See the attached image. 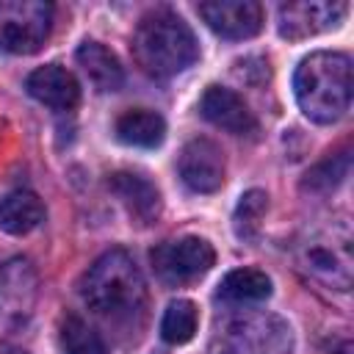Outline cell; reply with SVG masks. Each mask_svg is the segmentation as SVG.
I'll use <instances>...</instances> for the list:
<instances>
[{"mask_svg":"<svg viewBox=\"0 0 354 354\" xmlns=\"http://www.w3.org/2000/svg\"><path fill=\"white\" fill-rule=\"evenodd\" d=\"M77 64L83 66V72L88 75V80L100 88V91H116L124 83V69L119 64V58L100 41H83L77 47Z\"/></svg>","mask_w":354,"mask_h":354,"instance_id":"15","label":"cell"},{"mask_svg":"<svg viewBox=\"0 0 354 354\" xmlns=\"http://www.w3.org/2000/svg\"><path fill=\"white\" fill-rule=\"evenodd\" d=\"M196 324H199V315H196V304L188 301V299H177L166 307L163 313V321H160V337L171 346H180V343H188L196 332Z\"/></svg>","mask_w":354,"mask_h":354,"instance_id":"19","label":"cell"},{"mask_svg":"<svg viewBox=\"0 0 354 354\" xmlns=\"http://www.w3.org/2000/svg\"><path fill=\"white\" fill-rule=\"evenodd\" d=\"M58 343L64 354H108L102 337L77 315H64L58 324Z\"/></svg>","mask_w":354,"mask_h":354,"instance_id":"18","label":"cell"},{"mask_svg":"<svg viewBox=\"0 0 354 354\" xmlns=\"http://www.w3.org/2000/svg\"><path fill=\"white\" fill-rule=\"evenodd\" d=\"M163 136H166V122L160 113L149 108H133L116 119V138L130 147L152 149L163 141Z\"/></svg>","mask_w":354,"mask_h":354,"instance_id":"16","label":"cell"},{"mask_svg":"<svg viewBox=\"0 0 354 354\" xmlns=\"http://www.w3.org/2000/svg\"><path fill=\"white\" fill-rule=\"evenodd\" d=\"M155 274L169 282V285H185L199 279L202 274L210 271V266L216 263V252L205 238L196 235H185V238H174V241H163L152 249L149 254Z\"/></svg>","mask_w":354,"mask_h":354,"instance_id":"6","label":"cell"},{"mask_svg":"<svg viewBox=\"0 0 354 354\" xmlns=\"http://www.w3.org/2000/svg\"><path fill=\"white\" fill-rule=\"evenodd\" d=\"M348 171V155L340 152V155H332L326 158L321 166H315L310 174H307V188H332L335 183H340Z\"/></svg>","mask_w":354,"mask_h":354,"instance_id":"21","label":"cell"},{"mask_svg":"<svg viewBox=\"0 0 354 354\" xmlns=\"http://www.w3.org/2000/svg\"><path fill=\"white\" fill-rule=\"evenodd\" d=\"M271 296V279L257 268H235L218 285V299L232 304H257Z\"/></svg>","mask_w":354,"mask_h":354,"instance_id":"17","label":"cell"},{"mask_svg":"<svg viewBox=\"0 0 354 354\" xmlns=\"http://www.w3.org/2000/svg\"><path fill=\"white\" fill-rule=\"evenodd\" d=\"M329 354H354V346H351V340H340V343L332 346Z\"/></svg>","mask_w":354,"mask_h":354,"instance_id":"22","label":"cell"},{"mask_svg":"<svg viewBox=\"0 0 354 354\" xmlns=\"http://www.w3.org/2000/svg\"><path fill=\"white\" fill-rule=\"evenodd\" d=\"M53 30V6L44 0H0V50L36 53Z\"/></svg>","mask_w":354,"mask_h":354,"instance_id":"5","label":"cell"},{"mask_svg":"<svg viewBox=\"0 0 354 354\" xmlns=\"http://www.w3.org/2000/svg\"><path fill=\"white\" fill-rule=\"evenodd\" d=\"M28 86V94L55 111H72L80 100V83L77 77L61 66V64H47V66H39L28 75L25 80Z\"/></svg>","mask_w":354,"mask_h":354,"instance_id":"13","label":"cell"},{"mask_svg":"<svg viewBox=\"0 0 354 354\" xmlns=\"http://www.w3.org/2000/svg\"><path fill=\"white\" fill-rule=\"evenodd\" d=\"M108 188L119 196V202L124 205V210L130 213L133 221L138 224H152L160 216V191L152 180H147L144 174L136 171H116L108 180Z\"/></svg>","mask_w":354,"mask_h":354,"instance_id":"12","label":"cell"},{"mask_svg":"<svg viewBox=\"0 0 354 354\" xmlns=\"http://www.w3.org/2000/svg\"><path fill=\"white\" fill-rule=\"evenodd\" d=\"M266 210H268V196H266V191H257V188L246 191V194L241 196L238 207H235V232H238V238H252V235L257 232V227H260Z\"/></svg>","mask_w":354,"mask_h":354,"instance_id":"20","label":"cell"},{"mask_svg":"<svg viewBox=\"0 0 354 354\" xmlns=\"http://www.w3.org/2000/svg\"><path fill=\"white\" fill-rule=\"evenodd\" d=\"M348 6L340 0H299L279 6V33L285 39H307L337 28Z\"/></svg>","mask_w":354,"mask_h":354,"instance_id":"8","label":"cell"},{"mask_svg":"<svg viewBox=\"0 0 354 354\" xmlns=\"http://www.w3.org/2000/svg\"><path fill=\"white\" fill-rule=\"evenodd\" d=\"M180 180L196 194H213L224 183V155L210 138H191L177 158Z\"/></svg>","mask_w":354,"mask_h":354,"instance_id":"9","label":"cell"},{"mask_svg":"<svg viewBox=\"0 0 354 354\" xmlns=\"http://www.w3.org/2000/svg\"><path fill=\"white\" fill-rule=\"evenodd\" d=\"M296 102L318 124L337 122L351 102V58L335 50H318L301 58L293 75Z\"/></svg>","mask_w":354,"mask_h":354,"instance_id":"2","label":"cell"},{"mask_svg":"<svg viewBox=\"0 0 354 354\" xmlns=\"http://www.w3.org/2000/svg\"><path fill=\"white\" fill-rule=\"evenodd\" d=\"M8 354H25V351H8Z\"/></svg>","mask_w":354,"mask_h":354,"instance_id":"23","label":"cell"},{"mask_svg":"<svg viewBox=\"0 0 354 354\" xmlns=\"http://www.w3.org/2000/svg\"><path fill=\"white\" fill-rule=\"evenodd\" d=\"M199 17L224 39H252L263 28V6L254 0H213L199 3Z\"/></svg>","mask_w":354,"mask_h":354,"instance_id":"10","label":"cell"},{"mask_svg":"<svg viewBox=\"0 0 354 354\" xmlns=\"http://www.w3.org/2000/svg\"><path fill=\"white\" fill-rule=\"evenodd\" d=\"M80 299L113 324H138L147 307V282L124 249L100 254L80 279Z\"/></svg>","mask_w":354,"mask_h":354,"instance_id":"1","label":"cell"},{"mask_svg":"<svg viewBox=\"0 0 354 354\" xmlns=\"http://www.w3.org/2000/svg\"><path fill=\"white\" fill-rule=\"evenodd\" d=\"M44 221V202L33 191H11L0 199V230L8 235H28Z\"/></svg>","mask_w":354,"mask_h":354,"instance_id":"14","label":"cell"},{"mask_svg":"<svg viewBox=\"0 0 354 354\" xmlns=\"http://www.w3.org/2000/svg\"><path fill=\"white\" fill-rule=\"evenodd\" d=\"M199 111L207 122H213L216 127L227 130V133H235V136H249L257 130V122L249 111V105L232 91V88H224V86H207L205 94H202V102H199Z\"/></svg>","mask_w":354,"mask_h":354,"instance_id":"11","label":"cell"},{"mask_svg":"<svg viewBox=\"0 0 354 354\" xmlns=\"http://www.w3.org/2000/svg\"><path fill=\"white\" fill-rule=\"evenodd\" d=\"M133 58L144 75L166 80L185 72L199 58V44L183 17L158 8L138 22L133 33Z\"/></svg>","mask_w":354,"mask_h":354,"instance_id":"3","label":"cell"},{"mask_svg":"<svg viewBox=\"0 0 354 354\" xmlns=\"http://www.w3.org/2000/svg\"><path fill=\"white\" fill-rule=\"evenodd\" d=\"M301 266L313 277L324 279L335 290L351 288V241L346 232H335L332 238H315L301 252Z\"/></svg>","mask_w":354,"mask_h":354,"instance_id":"7","label":"cell"},{"mask_svg":"<svg viewBox=\"0 0 354 354\" xmlns=\"http://www.w3.org/2000/svg\"><path fill=\"white\" fill-rule=\"evenodd\" d=\"M293 335L290 326L266 313L235 315L218 324L213 335L216 354H290Z\"/></svg>","mask_w":354,"mask_h":354,"instance_id":"4","label":"cell"}]
</instances>
